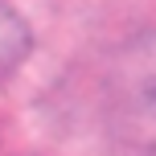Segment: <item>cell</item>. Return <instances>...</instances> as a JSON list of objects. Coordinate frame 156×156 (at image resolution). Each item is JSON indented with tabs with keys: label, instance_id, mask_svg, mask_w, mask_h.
I'll use <instances>...</instances> for the list:
<instances>
[{
	"label": "cell",
	"instance_id": "obj_1",
	"mask_svg": "<svg viewBox=\"0 0 156 156\" xmlns=\"http://www.w3.org/2000/svg\"><path fill=\"white\" fill-rule=\"evenodd\" d=\"M103 115L127 152L156 156V33L123 41L103 70Z\"/></svg>",
	"mask_w": 156,
	"mask_h": 156
},
{
	"label": "cell",
	"instance_id": "obj_2",
	"mask_svg": "<svg viewBox=\"0 0 156 156\" xmlns=\"http://www.w3.org/2000/svg\"><path fill=\"white\" fill-rule=\"evenodd\" d=\"M33 54V29L12 0H0V82L12 78Z\"/></svg>",
	"mask_w": 156,
	"mask_h": 156
}]
</instances>
